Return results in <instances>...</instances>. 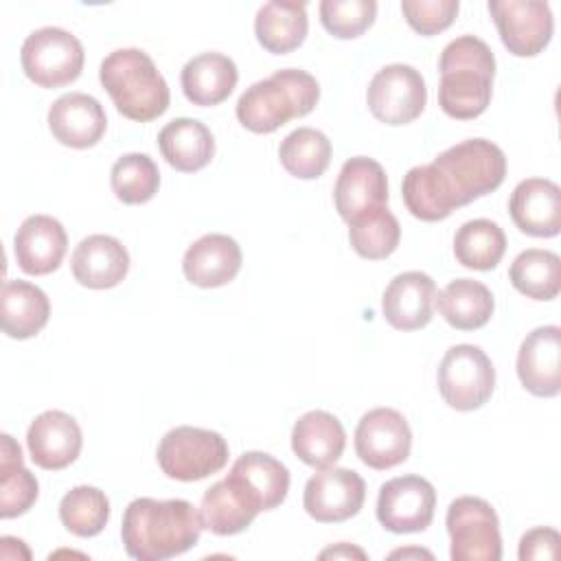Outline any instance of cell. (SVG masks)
<instances>
[{"mask_svg":"<svg viewBox=\"0 0 561 561\" xmlns=\"http://www.w3.org/2000/svg\"><path fill=\"white\" fill-rule=\"evenodd\" d=\"M377 15L375 0H322L320 22L322 26L340 39L359 37Z\"/></svg>","mask_w":561,"mask_h":561,"instance_id":"cell-39","label":"cell"},{"mask_svg":"<svg viewBox=\"0 0 561 561\" xmlns=\"http://www.w3.org/2000/svg\"><path fill=\"white\" fill-rule=\"evenodd\" d=\"M436 305L440 316L458 331H473L484 327L493 316V294L486 285L473 278H456L447 283L438 296Z\"/></svg>","mask_w":561,"mask_h":561,"instance_id":"cell-30","label":"cell"},{"mask_svg":"<svg viewBox=\"0 0 561 561\" xmlns=\"http://www.w3.org/2000/svg\"><path fill=\"white\" fill-rule=\"evenodd\" d=\"M237 79L239 72L234 61L221 53H202L188 59L180 77L184 96L199 107L226 101L232 94Z\"/></svg>","mask_w":561,"mask_h":561,"instance_id":"cell-26","label":"cell"},{"mask_svg":"<svg viewBox=\"0 0 561 561\" xmlns=\"http://www.w3.org/2000/svg\"><path fill=\"white\" fill-rule=\"evenodd\" d=\"M68 237L64 226L50 215L26 217L13 239L15 261L22 272L44 276L55 272L66 254Z\"/></svg>","mask_w":561,"mask_h":561,"instance_id":"cell-21","label":"cell"},{"mask_svg":"<svg viewBox=\"0 0 561 561\" xmlns=\"http://www.w3.org/2000/svg\"><path fill=\"white\" fill-rule=\"evenodd\" d=\"M506 175L504 151L484 138L462 140L430 164L412 167L403 175L405 208L421 221H440L456 208L489 195Z\"/></svg>","mask_w":561,"mask_h":561,"instance_id":"cell-1","label":"cell"},{"mask_svg":"<svg viewBox=\"0 0 561 561\" xmlns=\"http://www.w3.org/2000/svg\"><path fill=\"white\" fill-rule=\"evenodd\" d=\"M495 388V368L489 355L473 344L451 346L438 366V392L454 410L482 408Z\"/></svg>","mask_w":561,"mask_h":561,"instance_id":"cell-9","label":"cell"},{"mask_svg":"<svg viewBox=\"0 0 561 561\" xmlns=\"http://www.w3.org/2000/svg\"><path fill=\"white\" fill-rule=\"evenodd\" d=\"M486 7L502 44L515 57H535L550 44L554 20L548 2L489 0Z\"/></svg>","mask_w":561,"mask_h":561,"instance_id":"cell-11","label":"cell"},{"mask_svg":"<svg viewBox=\"0 0 561 561\" xmlns=\"http://www.w3.org/2000/svg\"><path fill=\"white\" fill-rule=\"evenodd\" d=\"M333 202L346 224L368 210L386 206L388 180L383 167L366 156H355L346 160L335 180Z\"/></svg>","mask_w":561,"mask_h":561,"instance_id":"cell-15","label":"cell"},{"mask_svg":"<svg viewBox=\"0 0 561 561\" xmlns=\"http://www.w3.org/2000/svg\"><path fill=\"white\" fill-rule=\"evenodd\" d=\"M346 445V432L337 416L324 410L302 414L291 430V449L309 467H331L340 460Z\"/></svg>","mask_w":561,"mask_h":561,"instance_id":"cell-25","label":"cell"},{"mask_svg":"<svg viewBox=\"0 0 561 561\" xmlns=\"http://www.w3.org/2000/svg\"><path fill=\"white\" fill-rule=\"evenodd\" d=\"M513 287L533 300H552L561 291V259L550 250H524L508 270Z\"/></svg>","mask_w":561,"mask_h":561,"instance_id":"cell-33","label":"cell"},{"mask_svg":"<svg viewBox=\"0 0 561 561\" xmlns=\"http://www.w3.org/2000/svg\"><path fill=\"white\" fill-rule=\"evenodd\" d=\"M83 46L66 28L44 26L33 31L20 50L24 75L39 88L72 83L83 70Z\"/></svg>","mask_w":561,"mask_h":561,"instance_id":"cell-7","label":"cell"},{"mask_svg":"<svg viewBox=\"0 0 561 561\" xmlns=\"http://www.w3.org/2000/svg\"><path fill=\"white\" fill-rule=\"evenodd\" d=\"M50 316L48 296L33 283L11 278L2 285V331L13 340H26L39 333Z\"/></svg>","mask_w":561,"mask_h":561,"instance_id":"cell-29","label":"cell"},{"mask_svg":"<svg viewBox=\"0 0 561 561\" xmlns=\"http://www.w3.org/2000/svg\"><path fill=\"white\" fill-rule=\"evenodd\" d=\"M340 557H357V559H366V554L359 548H353L348 543H340L335 548H327L320 552V559H340Z\"/></svg>","mask_w":561,"mask_h":561,"instance_id":"cell-42","label":"cell"},{"mask_svg":"<svg viewBox=\"0 0 561 561\" xmlns=\"http://www.w3.org/2000/svg\"><path fill=\"white\" fill-rule=\"evenodd\" d=\"M320 99L313 75L283 68L252 83L237 101L239 123L254 134H272L291 118L307 116Z\"/></svg>","mask_w":561,"mask_h":561,"instance_id":"cell-4","label":"cell"},{"mask_svg":"<svg viewBox=\"0 0 561 561\" xmlns=\"http://www.w3.org/2000/svg\"><path fill=\"white\" fill-rule=\"evenodd\" d=\"M162 158L182 173L204 169L215 156V138L197 118H173L158 134Z\"/></svg>","mask_w":561,"mask_h":561,"instance_id":"cell-27","label":"cell"},{"mask_svg":"<svg viewBox=\"0 0 561 561\" xmlns=\"http://www.w3.org/2000/svg\"><path fill=\"white\" fill-rule=\"evenodd\" d=\"M26 445L31 460L37 467L59 471L77 460L83 436L79 423L70 414L61 410H46L28 425Z\"/></svg>","mask_w":561,"mask_h":561,"instance_id":"cell-17","label":"cell"},{"mask_svg":"<svg viewBox=\"0 0 561 561\" xmlns=\"http://www.w3.org/2000/svg\"><path fill=\"white\" fill-rule=\"evenodd\" d=\"M561 537L554 528L537 526L522 535L519 539V559L522 561H539V559H557L559 557Z\"/></svg>","mask_w":561,"mask_h":561,"instance_id":"cell-41","label":"cell"},{"mask_svg":"<svg viewBox=\"0 0 561 561\" xmlns=\"http://www.w3.org/2000/svg\"><path fill=\"white\" fill-rule=\"evenodd\" d=\"M440 110L458 121L480 116L491 103L495 57L486 42L476 35H460L451 39L438 61Z\"/></svg>","mask_w":561,"mask_h":561,"instance_id":"cell-3","label":"cell"},{"mask_svg":"<svg viewBox=\"0 0 561 561\" xmlns=\"http://www.w3.org/2000/svg\"><path fill=\"white\" fill-rule=\"evenodd\" d=\"M412 430L405 416L392 408L366 412L355 430V451L364 465L383 471L408 460Z\"/></svg>","mask_w":561,"mask_h":561,"instance_id":"cell-12","label":"cell"},{"mask_svg":"<svg viewBox=\"0 0 561 561\" xmlns=\"http://www.w3.org/2000/svg\"><path fill=\"white\" fill-rule=\"evenodd\" d=\"M99 79L125 118L147 123L169 107V85L153 59L140 48L112 50L101 61Z\"/></svg>","mask_w":561,"mask_h":561,"instance_id":"cell-5","label":"cell"},{"mask_svg":"<svg viewBox=\"0 0 561 561\" xmlns=\"http://www.w3.org/2000/svg\"><path fill=\"white\" fill-rule=\"evenodd\" d=\"M228 478L241 486L259 511H272L287 497L289 469L270 454L245 451L241 454Z\"/></svg>","mask_w":561,"mask_h":561,"instance_id":"cell-24","label":"cell"},{"mask_svg":"<svg viewBox=\"0 0 561 561\" xmlns=\"http://www.w3.org/2000/svg\"><path fill=\"white\" fill-rule=\"evenodd\" d=\"M506 250L504 230L491 219L465 221L454 237V256L469 270H493Z\"/></svg>","mask_w":561,"mask_h":561,"instance_id":"cell-34","label":"cell"},{"mask_svg":"<svg viewBox=\"0 0 561 561\" xmlns=\"http://www.w3.org/2000/svg\"><path fill=\"white\" fill-rule=\"evenodd\" d=\"M517 377L535 397H557L561 390V329L557 324L530 331L517 353Z\"/></svg>","mask_w":561,"mask_h":561,"instance_id":"cell-16","label":"cell"},{"mask_svg":"<svg viewBox=\"0 0 561 561\" xmlns=\"http://www.w3.org/2000/svg\"><path fill=\"white\" fill-rule=\"evenodd\" d=\"M513 224L530 237H557L561 230V188L546 178L522 180L508 199Z\"/></svg>","mask_w":561,"mask_h":561,"instance_id":"cell-20","label":"cell"},{"mask_svg":"<svg viewBox=\"0 0 561 561\" xmlns=\"http://www.w3.org/2000/svg\"><path fill=\"white\" fill-rule=\"evenodd\" d=\"M107 127L103 105L83 92L61 94L48 110V129L66 147L88 149L96 145Z\"/></svg>","mask_w":561,"mask_h":561,"instance_id":"cell-19","label":"cell"},{"mask_svg":"<svg viewBox=\"0 0 561 561\" xmlns=\"http://www.w3.org/2000/svg\"><path fill=\"white\" fill-rule=\"evenodd\" d=\"M110 184L123 204H145L158 193L160 171L147 153H125L114 162Z\"/></svg>","mask_w":561,"mask_h":561,"instance_id":"cell-38","label":"cell"},{"mask_svg":"<svg viewBox=\"0 0 561 561\" xmlns=\"http://www.w3.org/2000/svg\"><path fill=\"white\" fill-rule=\"evenodd\" d=\"M447 533L451 561H500L502 537L493 506L473 495L456 497L447 508Z\"/></svg>","mask_w":561,"mask_h":561,"instance_id":"cell-8","label":"cell"},{"mask_svg":"<svg viewBox=\"0 0 561 561\" xmlns=\"http://www.w3.org/2000/svg\"><path fill=\"white\" fill-rule=\"evenodd\" d=\"M156 458L164 476L182 482H195L226 467L228 443L219 432L180 425L162 436Z\"/></svg>","mask_w":561,"mask_h":561,"instance_id":"cell-6","label":"cell"},{"mask_svg":"<svg viewBox=\"0 0 561 561\" xmlns=\"http://www.w3.org/2000/svg\"><path fill=\"white\" fill-rule=\"evenodd\" d=\"M59 519L72 535L94 537L110 519V500L96 486H75L59 502Z\"/></svg>","mask_w":561,"mask_h":561,"instance_id":"cell-37","label":"cell"},{"mask_svg":"<svg viewBox=\"0 0 561 561\" xmlns=\"http://www.w3.org/2000/svg\"><path fill=\"white\" fill-rule=\"evenodd\" d=\"M309 31L307 4L296 0H270L254 18V33L259 44L274 53L285 55L298 48Z\"/></svg>","mask_w":561,"mask_h":561,"instance_id":"cell-28","label":"cell"},{"mask_svg":"<svg viewBox=\"0 0 561 561\" xmlns=\"http://www.w3.org/2000/svg\"><path fill=\"white\" fill-rule=\"evenodd\" d=\"M460 9L458 0H403L401 11L408 24L421 35L445 31Z\"/></svg>","mask_w":561,"mask_h":561,"instance_id":"cell-40","label":"cell"},{"mask_svg":"<svg viewBox=\"0 0 561 561\" xmlns=\"http://www.w3.org/2000/svg\"><path fill=\"white\" fill-rule=\"evenodd\" d=\"M370 114L386 125H405L421 116L427 103L425 79L414 66H383L368 83L366 92Z\"/></svg>","mask_w":561,"mask_h":561,"instance_id":"cell-10","label":"cell"},{"mask_svg":"<svg viewBox=\"0 0 561 561\" xmlns=\"http://www.w3.org/2000/svg\"><path fill=\"white\" fill-rule=\"evenodd\" d=\"M436 296V283L425 272L397 274L381 296L383 318L399 331L423 329L434 316Z\"/></svg>","mask_w":561,"mask_h":561,"instance_id":"cell-18","label":"cell"},{"mask_svg":"<svg viewBox=\"0 0 561 561\" xmlns=\"http://www.w3.org/2000/svg\"><path fill=\"white\" fill-rule=\"evenodd\" d=\"M182 270L186 280L197 287H221L239 274L241 248L228 234H204L184 252Z\"/></svg>","mask_w":561,"mask_h":561,"instance_id":"cell-23","label":"cell"},{"mask_svg":"<svg viewBox=\"0 0 561 561\" xmlns=\"http://www.w3.org/2000/svg\"><path fill=\"white\" fill-rule=\"evenodd\" d=\"M0 443V517L11 519L35 504L39 484L22 465L20 445L9 434H2Z\"/></svg>","mask_w":561,"mask_h":561,"instance_id":"cell-31","label":"cell"},{"mask_svg":"<svg viewBox=\"0 0 561 561\" xmlns=\"http://www.w3.org/2000/svg\"><path fill=\"white\" fill-rule=\"evenodd\" d=\"M397 557H403V559H408V557H425V559H432V552L421 550V548H405V550H394V552H390V559H397Z\"/></svg>","mask_w":561,"mask_h":561,"instance_id":"cell-43","label":"cell"},{"mask_svg":"<svg viewBox=\"0 0 561 561\" xmlns=\"http://www.w3.org/2000/svg\"><path fill=\"white\" fill-rule=\"evenodd\" d=\"M366 500L364 478L344 467H324L305 484L302 506L320 524L346 522L359 513Z\"/></svg>","mask_w":561,"mask_h":561,"instance_id":"cell-13","label":"cell"},{"mask_svg":"<svg viewBox=\"0 0 561 561\" xmlns=\"http://www.w3.org/2000/svg\"><path fill=\"white\" fill-rule=\"evenodd\" d=\"M202 528L199 513L186 500L136 497L123 513L121 537L129 557L164 561L191 550Z\"/></svg>","mask_w":561,"mask_h":561,"instance_id":"cell-2","label":"cell"},{"mask_svg":"<svg viewBox=\"0 0 561 561\" xmlns=\"http://www.w3.org/2000/svg\"><path fill=\"white\" fill-rule=\"evenodd\" d=\"M436 491L421 476H399L381 484L377 519L390 533H421L434 519Z\"/></svg>","mask_w":561,"mask_h":561,"instance_id":"cell-14","label":"cell"},{"mask_svg":"<svg viewBox=\"0 0 561 561\" xmlns=\"http://www.w3.org/2000/svg\"><path fill=\"white\" fill-rule=\"evenodd\" d=\"M72 276L90 289L116 287L129 272L127 248L110 234H90L72 252Z\"/></svg>","mask_w":561,"mask_h":561,"instance_id":"cell-22","label":"cell"},{"mask_svg":"<svg viewBox=\"0 0 561 561\" xmlns=\"http://www.w3.org/2000/svg\"><path fill=\"white\" fill-rule=\"evenodd\" d=\"M285 171L300 180L320 178L331 162V140L313 127H298L278 147Z\"/></svg>","mask_w":561,"mask_h":561,"instance_id":"cell-35","label":"cell"},{"mask_svg":"<svg viewBox=\"0 0 561 561\" xmlns=\"http://www.w3.org/2000/svg\"><path fill=\"white\" fill-rule=\"evenodd\" d=\"M256 515L259 511L237 491L228 478L206 489L199 504L202 526L221 537L243 533Z\"/></svg>","mask_w":561,"mask_h":561,"instance_id":"cell-32","label":"cell"},{"mask_svg":"<svg viewBox=\"0 0 561 561\" xmlns=\"http://www.w3.org/2000/svg\"><path fill=\"white\" fill-rule=\"evenodd\" d=\"M348 239L353 250L362 259L379 261L397 250L401 239V226L386 206H379L355 217L348 224Z\"/></svg>","mask_w":561,"mask_h":561,"instance_id":"cell-36","label":"cell"}]
</instances>
